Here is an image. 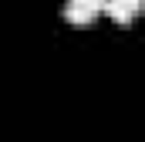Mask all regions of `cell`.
<instances>
[{
    "instance_id": "6da1fadb",
    "label": "cell",
    "mask_w": 145,
    "mask_h": 142,
    "mask_svg": "<svg viewBox=\"0 0 145 142\" xmlns=\"http://www.w3.org/2000/svg\"><path fill=\"white\" fill-rule=\"evenodd\" d=\"M98 14H105V0H68L64 3V20L74 24V27L95 24Z\"/></svg>"
},
{
    "instance_id": "7a4b0ae2",
    "label": "cell",
    "mask_w": 145,
    "mask_h": 142,
    "mask_svg": "<svg viewBox=\"0 0 145 142\" xmlns=\"http://www.w3.org/2000/svg\"><path fill=\"white\" fill-rule=\"evenodd\" d=\"M105 14H108L115 24H132L138 14H142V0H105Z\"/></svg>"
}]
</instances>
